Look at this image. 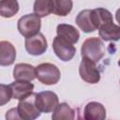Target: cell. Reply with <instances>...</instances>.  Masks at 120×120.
Wrapping results in <instances>:
<instances>
[{
	"label": "cell",
	"mask_w": 120,
	"mask_h": 120,
	"mask_svg": "<svg viewBox=\"0 0 120 120\" xmlns=\"http://www.w3.org/2000/svg\"><path fill=\"white\" fill-rule=\"evenodd\" d=\"M73 8L72 0H53V12L57 16L65 17L70 13Z\"/></svg>",
	"instance_id": "ffe728a7"
},
{
	"label": "cell",
	"mask_w": 120,
	"mask_h": 120,
	"mask_svg": "<svg viewBox=\"0 0 120 120\" xmlns=\"http://www.w3.org/2000/svg\"><path fill=\"white\" fill-rule=\"evenodd\" d=\"M82 57L88 58L95 63L100 61L105 55V46L103 41L99 38H86L81 47Z\"/></svg>",
	"instance_id": "6da1fadb"
},
{
	"label": "cell",
	"mask_w": 120,
	"mask_h": 120,
	"mask_svg": "<svg viewBox=\"0 0 120 120\" xmlns=\"http://www.w3.org/2000/svg\"><path fill=\"white\" fill-rule=\"evenodd\" d=\"M16 59V49L12 43L7 40L0 41V66L8 67Z\"/></svg>",
	"instance_id": "8fae6325"
},
{
	"label": "cell",
	"mask_w": 120,
	"mask_h": 120,
	"mask_svg": "<svg viewBox=\"0 0 120 120\" xmlns=\"http://www.w3.org/2000/svg\"><path fill=\"white\" fill-rule=\"evenodd\" d=\"M24 46L27 52L35 56L43 54L48 49L47 39L44 37V35L40 32H38V34L32 37L25 38Z\"/></svg>",
	"instance_id": "ba28073f"
},
{
	"label": "cell",
	"mask_w": 120,
	"mask_h": 120,
	"mask_svg": "<svg viewBox=\"0 0 120 120\" xmlns=\"http://www.w3.org/2000/svg\"><path fill=\"white\" fill-rule=\"evenodd\" d=\"M33 9L39 18L46 17L53 12V0H35Z\"/></svg>",
	"instance_id": "d6986e66"
},
{
	"label": "cell",
	"mask_w": 120,
	"mask_h": 120,
	"mask_svg": "<svg viewBox=\"0 0 120 120\" xmlns=\"http://www.w3.org/2000/svg\"><path fill=\"white\" fill-rule=\"evenodd\" d=\"M98 35L105 41H117L120 38V27L114 22H110L98 28Z\"/></svg>",
	"instance_id": "2e32d148"
},
{
	"label": "cell",
	"mask_w": 120,
	"mask_h": 120,
	"mask_svg": "<svg viewBox=\"0 0 120 120\" xmlns=\"http://www.w3.org/2000/svg\"><path fill=\"white\" fill-rule=\"evenodd\" d=\"M6 118L7 119H21L18 114L17 108H12V109L8 110L6 113Z\"/></svg>",
	"instance_id": "7402d4cb"
},
{
	"label": "cell",
	"mask_w": 120,
	"mask_h": 120,
	"mask_svg": "<svg viewBox=\"0 0 120 120\" xmlns=\"http://www.w3.org/2000/svg\"><path fill=\"white\" fill-rule=\"evenodd\" d=\"M92 17L97 29L110 22H113L112 14L104 8H97L92 9Z\"/></svg>",
	"instance_id": "9a60e30c"
},
{
	"label": "cell",
	"mask_w": 120,
	"mask_h": 120,
	"mask_svg": "<svg viewBox=\"0 0 120 120\" xmlns=\"http://www.w3.org/2000/svg\"><path fill=\"white\" fill-rule=\"evenodd\" d=\"M36 78L43 84H56L61 77L59 68L52 63H41L35 68Z\"/></svg>",
	"instance_id": "7a4b0ae2"
},
{
	"label": "cell",
	"mask_w": 120,
	"mask_h": 120,
	"mask_svg": "<svg viewBox=\"0 0 120 120\" xmlns=\"http://www.w3.org/2000/svg\"><path fill=\"white\" fill-rule=\"evenodd\" d=\"M11 91V98L22 100L29 97L34 90V84L27 81H16L9 85Z\"/></svg>",
	"instance_id": "9c48e42d"
},
{
	"label": "cell",
	"mask_w": 120,
	"mask_h": 120,
	"mask_svg": "<svg viewBox=\"0 0 120 120\" xmlns=\"http://www.w3.org/2000/svg\"><path fill=\"white\" fill-rule=\"evenodd\" d=\"M79 74L84 82L95 84L100 81V72L98 69L96 63L92 60L82 57L79 66Z\"/></svg>",
	"instance_id": "8992f818"
},
{
	"label": "cell",
	"mask_w": 120,
	"mask_h": 120,
	"mask_svg": "<svg viewBox=\"0 0 120 120\" xmlns=\"http://www.w3.org/2000/svg\"><path fill=\"white\" fill-rule=\"evenodd\" d=\"M17 112L20 118L23 120H34L40 116L41 112L35 104V93L19 101Z\"/></svg>",
	"instance_id": "5b68a950"
},
{
	"label": "cell",
	"mask_w": 120,
	"mask_h": 120,
	"mask_svg": "<svg viewBox=\"0 0 120 120\" xmlns=\"http://www.w3.org/2000/svg\"><path fill=\"white\" fill-rule=\"evenodd\" d=\"M76 117L75 111L66 102L58 103V105L53 110V113L52 115V118L53 120H62V119H68L72 120Z\"/></svg>",
	"instance_id": "e0dca14e"
},
{
	"label": "cell",
	"mask_w": 120,
	"mask_h": 120,
	"mask_svg": "<svg viewBox=\"0 0 120 120\" xmlns=\"http://www.w3.org/2000/svg\"><path fill=\"white\" fill-rule=\"evenodd\" d=\"M76 23L84 33H92L97 30L92 17V9H83L80 11L76 17Z\"/></svg>",
	"instance_id": "4fadbf2b"
},
{
	"label": "cell",
	"mask_w": 120,
	"mask_h": 120,
	"mask_svg": "<svg viewBox=\"0 0 120 120\" xmlns=\"http://www.w3.org/2000/svg\"><path fill=\"white\" fill-rule=\"evenodd\" d=\"M52 49L55 55L64 62L70 61L76 53V48L73 44L58 36L52 40Z\"/></svg>",
	"instance_id": "52a82bcc"
},
{
	"label": "cell",
	"mask_w": 120,
	"mask_h": 120,
	"mask_svg": "<svg viewBox=\"0 0 120 120\" xmlns=\"http://www.w3.org/2000/svg\"><path fill=\"white\" fill-rule=\"evenodd\" d=\"M57 36L64 38L65 40L75 44L78 42L80 38V32L77 28H75L71 24L68 23H60L56 27Z\"/></svg>",
	"instance_id": "5bb4252c"
},
{
	"label": "cell",
	"mask_w": 120,
	"mask_h": 120,
	"mask_svg": "<svg viewBox=\"0 0 120 120\" xmlns=\"http://www.w3.org/2000/svg\"><path fill=\"white\" fill-rule=\"evenodd\" d=\"M13 78L16 81L32 82L36 78L35 67L27 63L16 64L13 68Z\"/></svg>",
	"instance_id": "7c38bea8"
},
{
	"label": "cell",
	"mask_w": 120,
	"mask_h": 120,
	"mask_svg": "<svg viewBox=\"0 0 120 120\" xmlns=\"http://www.w3.org/2000/svg\"><path fill=\"white\" fill-rule=\"evenodd\" d=\"M58 103V96L52 91H42L39 93H35V104L40 112L49 113L53 112Z\"/></svg>",
	"instance_id": "277c9868"
},
{
	"label": "cell",
	"mask_w": 120,
	"mask_h": 120,
	"mask_svg": "<svg viewBox=\"0 0 120 120\" xmlns=\"http://www.w3.org/2000/svg\"><path fill=\"white\" fill-rule=\"evenodd\" d=\"M17 28L22 37L24 38L32 37L38 34L41 28L40 18L35 13L25 14L19 19L17 23Z\"/></svg>",
	"instance_id": "3957f363"
},
{
	"label": "cell",
	"mask_w": 120,
	"mask_h": 120,
	"mask_svg": "<svg viewBox=\"0 0 120 120\" xmlns=\"http://www.w3.org/2000/svg\"><path fill=\"white\" fill-rule=\"evenodd\" d=\"M83 118L86 120H103L106 118V109L99 102L90 101L83 109Z\"/></svg>",
	"instance_id": "30bf717a"
},
{
	"label": "cell",
	"mask_w": 120,
	"mask_h": 120,
	"mask_svg": "<svg viewBox=\"0 0 120 120\" xmlns=\"http://www.w3.org/2000/svg\"><path fill=\"white\" fill-rule=\"evenodd\" d=\"M20 6L17 0H0V16L12 18L19 11Z\"/></svg>",
	"instance_id": "ac0fdd59"
},
{
	"label": "cell",
	"mask_w": 120,
	"mask_h": 120,
	"mask_svg": "<svg viewBox=\"0 0 120 120\" xmlns=\"http://www.w3.org/2000/svg\"><path fill=\"white\" fill-rule=\"evenodd\" d=\"M11 98V91L9 86L0 83V106L6 105Z\"/></svg>",
	"instance_id": "44dd1931"
}]
</instances>
